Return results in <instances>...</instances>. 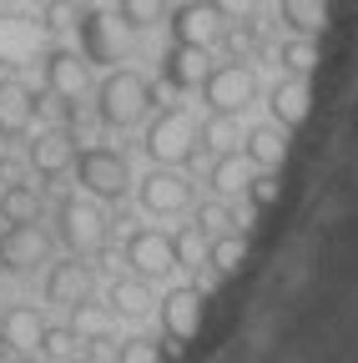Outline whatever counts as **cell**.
Wrapping results in <instances>:
<instances>
[{"instance_id":"33","label":"cell","mask_w":358,"mask_h":363,"mask_svg":"<svg viewBox=\"0 0 358 363\" xmlns=\"http://www.w3.org/2000/svg\"><path fill=\"white\" fill-rule=\"evenodd\" d=\"M116 363H167V348H162L152 333H131V338L116 348Z\"/></svg>"},{"instance_id":"34","label":"cell","mask_w":358,"mask_h":363,"mask_svg":"<svg viewBox=\"0 0 358 363\" xmlns=\"http://www.w3.org/2000/svg\"><path fill=\"white\" fill-rule=\"evenodd\" d=\"M222 40H228V45H233V61H242V56H252V51H257V45H262V30H257V21L247 16V21H237V30H228V35H222Z\"/></svg>"},{"instance_id":"15","label":"cell","mask_w":358,"mask_h":363,"mask_svg":"<svg viewBox=\"0 0 358 363\" xmlns=\"http://www.w3.org/2000/svg\"><path fill=\"white\" fill-rule=\"evenodd\" d=\"M35 116H40V96H35V91L26 81H16V76H0V136L16 142V136L30 131Z\"/></svg>"},{"instance_id":"2","label":"cell","mask_w":358,"mask_h":363,"mask_svg":"<svg viewBox=\"0 0 358 363\" xmlns=\"http://www.w3.org/2000/svg\"><path fill=\"white\" fill-rule=\"evenodd\" d=\"M111 238V217L96 197H86V192H71L56 202V242L71 247V257H91L101 252Z\"/></svg>"},{"instance_id":"16","label":"cell","mask_w":358,"mask_h":363,"mask_svg":"<svg viewBox=\"0 0 358 363\" xmlns=\"http://www.w3.org/2000/svg\"><path fill=\"white\" fill-rule=\"evenodd\" d=\"M26 162H30V172L35 177H46V182H56V177H66L71 172V162H76V136L71 131H35V142L26 147Z\"/></svg>"},{"instance_id":"13","label":"cell","mask_w":358,"mask_h":363,"mask_svg":"<svg viewBox=\"0 0 358 363\" xmlns=\"http://www.w3.org/2000/svg\"><path fill=\"white\" fill-rule=\"evenodd\" d=\"M126 262H131V272H137V278H147V283L177 272L172 233H162V227H137V233L126 238Z\"/></svg>"},{"instance_id":"38","label":"cell","mask_w":358,"mask_h":363,"mask_svg":"<svg viewBox=\"0 0 358 363\" xmlns=\"http://www.w3.org/2000/svg\"><path fill=\"white\" fill-rule=\"evenodd\" d=\"M6 167H11V142L0 136V172H6Z\"/></svg>"},{"instance_id":"28","label":"cell","mask_w":358,"mask_h":363,"mask_svg":"<svg viewBox=\"0 0 358 363\" xmlns=\"http://www.w3.org/2000/svg\"><path fill=\"white\" fill-rule=\"evenodd\" d=\"M278 61H283L288 76H313V71H318V40H313V35H288L278 45Z\"/></svg>"},{"instance_id":"31","label":"cell","mask_w":358,"mask_h":363,"mask_svg":"<svg viewBox=\"0 0 358 363\" xmlns=\"http://www.w3.org/2000/svg\"><path fill=\"white\" fill-rule=\"evenodd\" d=\"M172 247H177V267H187V272L207 267V233H197V222H187L182 233L172 238Z\"/></svg>"},{"instance_id":"30","label":"cell","mask_w":358,"mask_h":363,"mask_svg":"<svg viewBox=\"0 0 358 363\" xmlns=\"http://www.w3.org/2000/svg\"><path fill=\"white\" fill-rule=\"evenodd\" d=\"M46 363H76L81 353H86V343L71 333V328H51L46 323V333H40V348H35Z\"/></svg>"},{"instance_id":"18","label":"cell","mask_w":358,"mask_h":363,"mask_svg":"<svg viewBox=\"0 0 358 363\" xmlns=\"http://www.w3.org/2000/svg\"><path fill=\"white\" fill-rule=\"evenodd\" d=\"M308 106H313L308 76H283V81H273V91H267V116H273L283 131L303 126L308 121Z\"/></svg>"},{"instance_id":"9","label":"cell","mask_w":358,"mask_h":363,"mask_svg":"<svg viewBox=\"0 0 358 363\" xmlns=\"http://www.w3.org/2000/svg\"><path fill=\"white\" fill-rule=\"evenodd\" d=\"M51 247H56V238L40 222H6V233H0V267L16 272V278L35 272L51 262Z\"/></svg>"},{"instance_id":"32","label":"cell","mask_w":358,"mask_h":363,"mask_svg":"<svg viewBox=\"0 0 358 363\" xmlns=\"http://www.w3.org/2000/svg\"><path fill=\"white\" fill-rule=\"evenodd\" d=\"M192 222H197V233H207V238H217V233H237V227H233V222H237V212H233L228 202H222V197L202 202Z\"/></svg>"},{"instance_id":"19","label":"cell","mask_w":358,"mask_h":363,"mask_svg":"<svg viewBox=\"0 0 358 363\" xmlns=\"http://www.w3.org/2000/svg\"><path fill=\"white\" fill-rule=\"evenodd\" d=\"M242 157H247L257 172H278V167L288 162V131H283L278 121L252 126V131L242 136Z\"/></svg>"},{"instance_id":"35","label":"cell","mask_w":358,"mask_h":363,"mask_svg":"<svg viewBox=\"0 0 358 363\" xmlns=\"http://www.w3.org/2000/svg\"><path fill=\"white\" fill-rule=\"evenodd\" d=\"M242 197H247L252 207H273V202H278V172H252Z\"/></svg>"},{"instance_id":"22","label":"cell","mask_w":358,"mask_h":363,"mask_svg":"<svg viewBox=\"0 0 358 363\" xmlns=\"http://www.w3.org/2000/svg\"><path fill=\"white\" fill-rule=\"evenodd\" d=\"M152 283L147 278H137V272H131V278H116L111 288H106V308L116 313V318H147L152 313Z\"/></svg>"},{"instance_id":"39","label":"cell","mask_w":358,"mask_h":363,"mask_svg":"<svg viewBox=\"0 0 358 363\" xmlns=\"http://www.w3.org/2000/svg\"><path fill=\"white\" fill-rule=\"evenodd\" d=\"M6 353H11V348H6V338H0V363H6Z\"/></svg>"},{"instance_id":"27","label":"cell","mask_w":358,"mask_h":363,"mask_svg":"<svg viewBox=\"0 0 358 363\" xmlns=\"http://www.w3.org/2000/svg\"><path fill=\"white\" fill-rule=\"evenodd\" d=\"M167 0H116V16H121V26L126 30H157V26H167Z\"/></svg>"},{"instance_id":"37","label":"cell","mask_w":358,"mask_h":363,"mask_svg":"<svg viewBox=\"0 0 358 363\" xmlns=\"http://www.w3.org/2000/svg\"><path fill=\"white\" fill-rule=\"evenodd\" d=\"M207 6H212L222 21H247V16H257V0H207Z\"/></svg>"},{"instance_id":"10","label":"cell","mask_w":358,"mask_h":363,"mask_svg":"<svg viewBox=\"0 0 358 363\" xmlns=\"http://www.w3.org/2000/svg\"><path fill=\"white\" fill-rule=\"evenodd\" d=\"M167 30L177 45H192V51H212L228 35V21H222L207 0H182V6L167 11Z\"/></svg>"},{"instance_id":"26","label":"cell","mask_w":358,"mask_h":363,"mask_svg":"<svg viewBox=\"0 0 358 363\" xmlns=\"http://www.w3.org/2000/svg\"><path fill=\"white\" fill-rule=\"evenodd\" d=\"M247 262V238L242 233H217L207 238V267L217 278H237V267Z\"/></svg>"},{"instance_id":"24","label":"cell","mask_w":358,"mask_h":363,"mask_svg":"<svg viewBox=\"0 0 358 363\" xmlns=\"http://www.w3.org/2000/svg\"><path fill=\"white\" fill-rule=\"evenodd\" d=\"M81 343H106L111 338V328H116V313L106 308V303H91V298H86V303H76L71 308V323H66Z\"/></svg>"},{"instance_id":"3","label":"cell","mask_w":358,"mask_h":363,"mask_svg":"<svg viewBox=\"0 0 358 363\" xmlns=\"http://www.w3.org/2000/svg\"><path fill=\"white\" fill-rule=\"evenodd\" d=\"M142 147L157 167H187L202 152V136H197V116L187 106H167L157 116H147V136Z\"/></svg>"},{"instance_id":"8","label":"cell","mask_w":358,"mask_h":363,"mask_svg":"<svg viewBox=\"0 0 358 363\" xmlns=\"http://www.w3.org/2000/svg\"><path fill=\"white\" fill-rule=\"evenodd\" d=\"M192 197H197L192 177L182 167H152L137 187V202L147 217H182V212H192Z\"/></svg>"},{"instance_id":"23","label":"cell","mask_w":358,"mask_h":363,"mask_svg":"<svg viewBox=\"0 0 358 363\" xmlns=\"http://www.w3.org/2000/svg\"><path fill=\"white\" fill-rule=\"evenodd\" d=\"M46 197H40L35 182H6L0 187V222H40Z\"/></svg>"},{"instance_id":"1","label":"cell","mask_w":358,"mask_h":363,"mask_svg":"<svg viewBox=\"0 0 358 363\" xmlns=\"http://www.w3.org/2000/svg\"><path fill=\"white\" fill-rule=\"evenodd\" d=\"M152 111H157V86L142 71H131V66L106 71V81L96 86V121L111 126V131L142 126Z\"/></svg>"},{"instance_id":"36","label":"cell","mask_w":358,"mask_h":363,"mask_svg":"<svg viewBox=\"0 0 358 363\" xmlns=\"http://www.w3.org/2000/svg\"><path fill=\"white\" fill-rule=\"evenodd\" d=\"M81 21L76 0H46V30H71Z\"/></svg>"},{"instance_id":"12","label":"cell","mask_w":358,"mask_h":363,"mask_svg":"<svg viewBox=\"0 0 358 363\" xmlns=\"http://www.w3.org/2000/svg\"><path fill=\"white\" fill-rule=\"evenodd\" d=\"M202 313H207V293L197 283H182V288H172L162 303H157V318H162V333L172 343H187L202 333Z\"/></svg>"},{"instance_id":"4","label":"cell","mask_w":358,"mask_h":363,"mask_svg":"<svg viewBox=\"0 0 358 363\" xmlns=\"http://www.w3.org/2000/svg\"><path fill=\"white\" fill-rule=\"evenodd\" d=\"M71 172L81 182V192L96 197V202H121L131 192V162L116 147H81L76 162H71Z\"/></svg>"},{"instance_id":"17","label":"cell","mask_w":358,"mask_h":363,"mask_svg":"<svg viewBox=\"0 0 358 363\" xmlns=\"http://www.w3.org/2000/svg\"><path fill=\"white\" fill-rule=\"evenodd\" d=\"M40 333H46V313H40L35 303H11L6 313H0V338H6L11 353H35L40 348Z\"/></svg>"},{"instance_id":"5","label":"cell","mask_w":358,"mask_h":363,"mask_svg":"<svg viewBox=\"0 0 358 363\" xmlns=\"http://www.w3.org/2000/svg\"><path fill=\"white\" fill-rule=\"evenodd\" d=\"M202 101H207V111H217V116H242L252 101H257V71L247 66V61H222V66H207V76H202Z\"/></svg>"},{"instance_id":"21","label":"cell","mask_w":358,"mask_h":363,"mask_svg":"<svg viewBox=\"0 0 358 363\" xmlns=\"http://www.w3.org/2000/svg\"><path fill=\"white\" fill-rule=\"evenodd\" d=\"M247 177H252V162L242 152H217V162L207 167V187H212V197L233 202L247 192Z\"/></svg>"},{"instance_id":"29","label":"cell","mask_w":358,"mask_h":363,"mask_svg":"<svg viewBox=\"0 0 358 363\" xmlns=\"http://www.w3.org/2000/svg\"><path fill=\"white\" fill-rule=\"evenodd\" d=\"M197 136H202V147L207 152H237V142H242V126H237V116H207V121H197Z\"/></svg>"},{"instance_id":"20","label":"cell","mask_w":358,"mask_h":363,"mask_svg":"<svg viewBox=\"0 0 358 363\" xmlns=\"http://www.w3.org/2000/svg\"><path fill=\"white\" fill-rule=\"evenodd\" d=\"M202 76H207V51H192V45H177V40L162 51V81L172 91H197Z\"/></svg>"},{"instance_id":"14","label":"cell","mask_w":358,"mask_h":363,"mask_svg":"<svg viewBox=\"0 0 358 363\" xmlns=\"http://www.w3.org/2000/svg\"><path fill=\"white\" fill-rule=\"evenodd\" d=\"M96 293V267L86 257H66V262H51L46 267V303L56 308H76Z\"/></svg>"},{"instance_id":"6","label":"cell","mask_w":358,"mask_h":363,"mask_svg":"<svg viewBox=\"0 0 358 363\" xmlns=\"http://www.w3.org/2000/svg\"><path fill=\"white\" fill-rule=\"evenodd\" d=\"M40 71H46V91L66 106V116H76V101L91 91V61H86L76 45H46Z\"/></svg>"},{"instance_id":"40","label":"cell","mask_w":358,"mask_h":363,"mask_svg":"<svg viewBox=\"0 0 358 363\" xmlns=\"http://www.w3.org/2000/svg\"><path fill=\"white\" fill-rule=\"evenodd\" d=\"M0 288H6V267H0Z\"/></svg>"},{"instance_id":"7","label":"cell","mask_w":358,"mask_h":363,"mask_svg":"<svg viewBox=\"0 0 358 363\" xmlns=\"http://www.w3.org/2000/svg\"><path fill=\"white\" fill-rule=\"evenodd\" d=\"M76 35H81L76 51L91 61V66H116V61L126 56V45H131V30L121 26L116 11H81Z\"/></svg>"},{"instance_id":"11","label":"cell","mask_w":358,"mask_h":363,"mask_svg":"<svg viewBox=\"0 0 358 363\" xmlns=\"http://www.w3.org/2000/svg\"><path fill=\"white\" fill-rule=\"evenodd\" d=\"M46 56V26L21 16V11H0V66L26 71Z\"/></svg>"},{"instance_id":"25","label":"cell","mask_w":358,"mask_h":363,"mask_svg":"<svg viewBox=\"0 0 358 363\" xmlns=\"http://www.w3.org/2000/svg\"><path fill=\"white\" fill-rule=\"evenodd\" d=\"M278 16H283V26L293 35H313V40H318L323 26H328V0H283Z\"/></svg>"}]
</instances>
